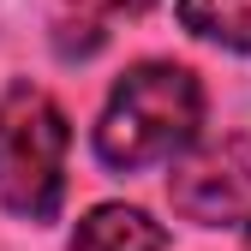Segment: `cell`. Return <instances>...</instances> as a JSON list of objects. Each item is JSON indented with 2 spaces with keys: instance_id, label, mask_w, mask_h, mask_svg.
Wrapping results in <instances>:
<instances>
[{
  "instance_id": "obj_1",
  "label": "cell",
  "mask_w": 251,
  "mask_h": 251,
  "mask_svg": "<svg viewBox=\"0 0 251 251\" xmlns=\"http://www.w3.org/2000/svg\"><path fill=\"white\" fill-rule=\"evenodd\" d=\"M198 126H203V84L174 60H138L102 102L96 155L114 174H138L192 150Z\"/></svg>"
},
{
  "instance_id": "obj_2",
  "label": "cell",
  "mask_w": 251,
  "mask_h": 251,
  "mask_svg": "<svg viewBox=\"0 0 251 251\" xmlns=\"http://www.w3.org/2000/svg\"><path fill=\"white\" fill-rule=\"evenodd\" d=\"M66 114L48 90H0V203L12 215L48 222L66 198Z\"/></svg>"
},
{
  "instance_id": "obj_3",
  "label": "cell",
  "mask_w": 251,
  "mask_h": 251,
  "mask_svg": "<svg viewBox=\"0 0 251 251\" xmlns=\"http://www.w3.org/2000/svg\"><path fill=\"white\" fill-rule=\"evenodd\" d=\"M168 198L185 222H203V227L251 215V138H222L198 150L192 162H179L168 174Z\"/></svg>"
},
{
  "instance_id": "obj_4",
  "label": "cell",
  "mask_w": 251,
  "mask_h": 251,
  "mask_svg": "<svg viewBox=\"0 0 251 251\" xmlns=\"http://www.w3.org/2000/svg\"><path fill=\"white\" fill-rule=\"evenodd\" d=\"M72 251H168V233L132 203H102L78 222Z\"/></svg>"
},
{
  "instance_id": "obj_5",
  "label": "cell",
  "mask_w": 251,
  "mask_h": 251,
  "mask_svg": "<svg viewBox=\"0 0 251 251\" xmlns=\"http://www.w3.org/2000/svg\"><path fill=\"white\" fill-rule=\"evenodd\" d=\"M174 12L192 36L251 54V0H174Z\"/></svg>"
},
{
  "instance_id": "obj_6",
  "label": "cell",
  "mask_w": 251,
  "mask_h": 251,
  "mask_svg": "<svg viewBox=\"0 0 251 251\" xmlns=\"http://www.w3.org/2000/svg\"><path fill=\"white\" fill-rule=\"evenodd\" d=\"M150 6H155V0H66V18H60V36H72V30H84L78 54H96L114 18H138V12H150Z\"/></svg>"
},
{
  "instance_id": "obj_7",
  "label": "cell",
  "mask_w": 251,
  "mask_h": 251,
  "mask_svg": "<svg viewBox=\"0 0 251 251\" xmlns=\"http://www.w3.org/2000/svg\"><path fill=\"white\" fill-rule=\"evenodd\" d=\"M245 239H251V215H245Z\"/></svg>"
}]
</instances>
